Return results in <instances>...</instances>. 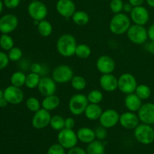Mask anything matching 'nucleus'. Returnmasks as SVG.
<instances>
[{
	"label": "nucleus",
	"mask_w": 154,
	"mask_h": 154,
	"mask_svg": "<svg viewBox=\"0 0 154 154\" xmlns=\"http://www.w3.org/2000/svg\"><path fill=\"white\" fill-rule=\"evenodd\" d=\"M147 35H148V38L150 41L154 42V23L151 24L147 29Z\"/></svg>",
	"instance_id": "obj_46"
},
{
	"label": "nucleus",
	"mask_w": 154,
	"mask_h": 154,
	"mask_svg": "<svg viewBox=\"0 0 154 154\" xmlns=\"http://www.w3.org/2000/svg\"><path fill=\"white\" fill-rule=\"evenodd\" d=\"M27 11L30 17L34 21L45 20L48 14V7L46 5L39 0L31 2L27 8Z\"/></svg>",
	"instance_id": "obj_9"
},
{
	"label": "nucleus",
	"mask_w": 154,
	"mask_h": 154,
	"mask_svg": "<svg viewBox=\"0 0 154 154\" xmlns=\"http://www.w3.org/2000/svg\"><path fill=\"white\" fill-rule=\"evenodd\" d=\"M137 87V80L132 74L123 73L118 78V90L123 94L128 95L135 93Z\"/></svg>",
	"instance_id": "obj_8"
},
{
	"label": "nucleus",
	"mask_w": 154,
	"mask_h": 154,
	"mask_svg": "<svg viewBox=\"0 0 154 154\" xmlns=\"http://www.w3.org/2000/svg\"><path fill=\"white\" fill-rule=\"evenodd\" d=\"M0 47L2 50L8 51L14 47V42L8 34H2L0 36Z\"/></svg>",
	"instance_id": "obj_32"
},
{
	"label": "nucleus",
	"mask_w": 154,
	"mask_h": 154,
	"mask_svg": "<svg viewBox=\"0 0 154 154\" xmlns=\"http://www.w3.org/2000/svg\"><path fill=\"white\" fill-rule=\"evenodd\" d=\"M41 78H42L41 75L33 73V72H30L29 74L26 75L25 86L30 90H34V89L38 88Z\"/></svg>",
	"instance_id": "obj_29"
},
{
	"label": "nucleus",
	"mask_w": 154,
	"mask_h": 154,
	"mask_svg": "<svg viewBox=\"0 0 154 154\" xmlns=\"http://www.w3.org/2000/svg\"><path fill=\"white\" fill-rule=\"evenodd\" d=\"M78 141L84 144H90L96 140V134L94 129L90 127H81L77 132Z\"/></svg>",
	"instance_id": "obj_22"
},
{
	"label": "nucleus",
	"mask_w": 154,
	"mask_h": 154,
	"mask_svg": "<svg viewBox=\"0 0 154 154\" xmlns=\"http://www.w3.org/2000/svg\"><path fill=\"white\" fill-rule=\"evenodd\" d=\"M26 106L27 109L29 111L35 113L42 108H41L42 107V103L38 100V99L32 96V97L27 99L26 102Z\"/></svg>",
	"instance_id": "obj_36"
},
{
	"label": "nucleus",
	"mask_w": 154,
	"mask_h": 154,
	"mask_svg": "<svg viewBox=\"0 0 154 154\" xmlns=\"http://www.w3.org/2000/svg\"><path fill=\"white\" fill-rule=\"evenodd\" d=\"M26 75L23 71H17L14 72L11 76V85L17 87H22L25 85Z\"/></svg>",
	"instance_id": "obj_28"
},
{
	"label": "nucleus",
	"mask_w": 154,
	"mask_h": 154,
	"mask_svg": "<svg viewBox=\"0 0 154 154\" xmlns=\"http://www.w3.org/2000/svg\"><path fill=\"white\" fill-rule=\"evenodd\" d=\"M140 120L138 114L132 111H126L120 115V124L126 129H135L139 125Z\"/></svg>",
	"instance_id": "obj_18"
},
{
	"label": "nucleus",
	"mask_w": 154,
	"mask_h": 154,
	"mask_svg": "<svg viewBox=\"0 0 154 154\" xmlns=\"http://www.w3.org/2000/svg\"><path fill=\"white\" fill-rule=\"evenodd\" d=\"M8 104L9 103L8 102V101L6 100L4 97H3L2 99H0V108H5V107H7V105H8Z\"/></svg>",
	"instance_id": "obj_50"
},
{
	"label": "nucleus",
	"mask_w": 154,
	"mask_h": 154,
	"mask_svg": "<svg viewBox=\"0 0 154 154\" xmlns=\"http://www.w3.org/2000/svg\"><path fill=\"white\" fill-rule=\"evenodd\" d=\"M56 9L60 15L65 18H72L76 11V6L72 0H58L56 4Z\"/></svg>",
	"instance_id": "obj_19"
},
{
	"label": "nucleus",
	"mask_w": 154,
	"mask_h": 154,
	"mask_svg": "<svg viewBox=\"0 0 154 154\" xmlns=\"http://www.w3.org/2000/svg\"><path fill=\"white\" fill-rule=\"evenodd\" d=\"M91 53V48H90L89 45H86V44H80L77 46L76 51H75V56H77L78 58L82 59V60H86L90 57Z\"/></svg>",
	"instance_id": "obj_30"
},
{
	"label": "nucleus",
	"mask_w": 154,
	"mask_h": 154,
	"mask_svg": "<svg viewBox=\"0 0 154 154\" xmlns=\"http://www.w3.org/2000/svg\"><path fill=\"white\" fill-rule=\"evenodd\" d=\"M87 154H105V147L102 141L94 140L88 144L87 147Z\"/></svg>",
	"instance_id": "obj_25"
},
{
	"label": "nucleus",
	"mask_w": 154,
	"mask_h": 154,
	"mask_svg": "<svg viewBox=\"0 0 154 154\" xmlns=\"http://www.w3.org/2000/svg\"><path fill=\"white\" fill-rule=\"evenodd\" d=\"M29 69L31 71V72L38 74V75H41L42 77L45 76L46 73L48 72L47 68L44 65L38 63H34L32 64H31Z\"/></svg>",
	"instance_id": "obj_38"
},
{
	"label": "nucleus",
	"mask_w": 154,
	"mask_h": 154,
	"mask_svg": "<svg viewBox=\"0 0 154 154\" xmlns=\"http://www.w3.org/2000/svg\"><path fill=\"white\" fill-rule=\"evenodd\" d=\"M4 98L11 105H19L24 99V93L21 87L10 85L4 90Z\"/></svg>",
	"instance_id": "obj_11"
},
{
	"label": "nucleus",
	"mask_w": 154,
	"mask_h": 154,
	"mask_svg": "<svg viewBox=\"0 0 154 154\" xmlns=\"http://www.w3.org/2000/svg\"><path fill=\"white\" fill-rule=\"evenodd\" d=\"M37 30L38 34L42 37H49L53 32V26L51 22L46 20H43L39 21L38 24L37 25Z\"/></svg>",
	"instance_id": "obj_26"
},
{
	"label": "nucleus",
	"mask_w": 154,
	"mask_h": 154,
	"mask_svg": "<svg viewBox=\"0 0 154 154\" xmlns=\"http://www.w3.org/2000/svg\"><path fill=\"white\" fill-rule=\"evenodd\" d=\"M51 116L50 111L41 108L34 113L32 118V125L36 129H43L48 126H50Z\"/></svg>",
	"instance_id": "obj_10"
},
{
	"label": "nucleus",
	"mask_w": 154,
	"mask_h": 154,
	"mask_svg": "<svg viewBox=\"0 0 154 154\" xmlns=\"http://www.w3.org/2000/svg\"><path fill=\"white\" fill-rule=\"evenodd\" d=\"M67 154H87V151L81 147H75L69 149Z\"/></svg>",
	"instance_id": "obj_44"
},
{
	"label": "nucleus",
	"mask_w": 154,
	"mask_h": 154,
	"mask_svg": "<svg viewBox=\"0 0 154 154\" xmlns=\"http://www.w3.org/2000/svg\"><path fill=\"white\" fill-rule=\"evenodd\" d=\"M21 0H3L4 5L9 9H14L20 5Z\"/></svg>",
	"instance_id": "obj_43"
},
{
	"label": "nucleus",
	"mask_w": 154,
	"mask_h": 154,
	"mask_svg": "<svg viewBox=\"0 0 154 154\" xmlns=\"http://www.w3.org/2000/svg\"><path fill=\"white\" fill-rule=\"evenodd\" d=\"M4 97V90H0V99Z\"/></svg>",
	"instance_id": "obj_53"
},
{
	"label": "nucleus",
	"mask_w": 154,
	"mask_h": 154,
	"mask_svg": "<svg viewBox=\"0 0 154 154\" xmlns=\"http://www.w3.org/2000/svg\"><path fill=\"white\" fill-rule=\"evenodd\" d=\"M99 84L104 91L111 93L118 89V78L112 73L102 75L99 79Z\"/></svg>",
	"instance_id": "obj_20"
},
{
	"label": "nucleus",
	"mask_w": 154,
	"mask_h": 154,
	"mask_svg": "<svg viewBox=\"0 0 154 154\" xmlns=\"http://www.w3.org/2000/svg\"><path fill=\"white\" fill-rule=\"evenodd\" d=\"M123 5L124 3L123 0H111L110 2V9L114 14L121 13L123 11Z\"/></svg>",
	"instance_id": "obj_39"
},
{
	"label": "nucleus",
	"mask_w": 154,
	"mask_h": 154,
	"mask_svg": "<svg viewBox=\"0 0 154 154\" xmlns=\"http://www.w3.org/2000/svg\"><path fill=\"white\" fill-rule=\"evenodd\" d=\"M8 58L10 60V61H20L23 57V51L20 48H17V47H14L10 51H8Z\"/></svg>",
	"instance_id": "obj_37"
},
{
	"label": "nucleus",
	"mask_w": 154,
	"mask_h": 154,
	"mask_svg": "<svg viewBox=\"0 0 154 154\" xmlns=\"http://www.w3.org/2000/svg\"><path fill=\"white\" fill-rule=\"evenodd\" d=\"M89 101L87 96L82 93H77L73 95L69 101V110L72 114L75 116H80L84 114Z\"/></svg>",
	"instance_id": "obj_3"
},
{
	"label": "nucleus",
	"mask_w": 154,
	"mask_h": 154,
	"mask_svg": "<svg viewBox=\"0 0 154 154\" xmlns=\"http://www.w3.org/2000/svg\"><path fill=\"white\" fill-rule=\"evenodd\" d=\"M32 2H34V1H38V0H31Z\"/></svg>",
	"instance_id": "obj_54"
},
{
	"label": "nucleus",
	"mask_w": 154,
	"mask_h": 154,
	"mask_svg": "<svg viewBox=\"0 0 154 154\" xmlns=\"http://www.w3.org/2000/svg\"><path fill=\"white\" fill-rule=\"evenodd\" d=\"M18 18L13 14H7L0 18V32L2 34H10L18 26Z\"/></svg>",
	"instance_id": "obj_13"
},
{
	"label": "nucleus",
	"mask_w": 154,
	"mask_h": 154,
	"mask_svg": "<svg viewBox=\"0 0 154 154\" xmlns=\"http://www.w3.org/2000/svg\"><path fill=\"white\" fill-rule=\"evenodd\" d=\"M133 8H134L133 6H132L129 2L124 3V5H123V11L124 12L125 14H128V13L130 14L131 11H132V9H133Z\"/></svg>",
	"instance_id": "obj_47"
},
{
	"label": "nucleus",
	"mask_w": 154,
	"mask_h": 154,
	"mask_svg": "<svg viewBox=\"0 0 154 154\" xmlns=\"http://www.w3.org/2000/svg\"><path fill=\"white\" fill-rule=\"evenodd\" d=\"M3 7H4V3L2 2V0H0V14L2 12L3 10Z\"/></svg>",
	"instance_id": "obj_52"
},
{
	"label": "nucleus",
	"mask_w": 154,
	"mask_h": 154,
	"mask_svg": "<svg viewBox=\"0 0 154 154\" xmlns=\"http://www.w3.org/2000/svg\"><path fill=\"white\" fill-rule=\"evenodd\" d=\"M131 19L125 13L116 14L111 18L109 23L110 31L114 35H120L127 32L131 26Z\"/></svg>",
	"instance_id": "obj_2"
},
{
	"label": "nucleus",
	"mask_w": 154,
	"mask_h": 154,
	"mask_svg": "<svg viewBox=\"0 0 154 154\" xmlns=\"http://www.w3.org/2000/svg\"><path fill=\"white\" fill-rule=\"evenodd\" d=\"M99 124L106 129L114 127L120 121V114L114 109H107L103 111L99 120Z\"/></svg>",
	"instance_id": "obj_12"
},
{
	"label": "nucleus",
	"mask_w": 154,
	"mask_h": 154,
	"mask_svg": "<svg viewBox=\"0 0 154 154\" xmlns=\"http://www.w3.org/2000/svg\"><path fill=\"white\" fill-rule=\"evenodd\" d=\"M135 93L141 100H146L151 96V90L147 85L140 84V85H138V87L135 89Z\"/></svg>",
	"instance_id": "obj_33"
},
{
	"label": "nucleus",
	"mask_w": 154,
	"mask_h": 154,
	"mask_svg": "<svg viewBox=\"0 0 154 154\" xmlns=\"http://www.w3.org/2000/svg\"><path fill=\"white\" fill-rule=\"evenodd\" d=\"M96 69L102 75L111 74L116 68L114 59L108 55H102L98 58L96 61Z\"/></svg>",
	"instance_id": "obj_14"
},
{
	"label": "nucleus",
	"mask_w": 154,
	"mask_h": 154,
	"mask_svg": "<svg viewBox=\"0 0 154 154\" xmlns=\"http://www.w3.org/2000/svg\"><path fill=\"white\" fill-rule=\"evenodd\" d=\"M74 23L78 26H85L90 22V16L84 11H76L72 17Z\"/></svg>",
	"instance_id": "obj_27"
},
{
	"label": "nucleus",
	"mask_w": 154,
	"mask_h": 154,
	"mask_svg": "<svg viewBox=\"0 0 154 154\" xmlns=\"http://www.w3.org/2000/svg\"><path fill=\"white\" fill-rule=\"evenodd\" d=\"M57 141L59 144L63 146L65 149L69 150L77 146L78 141L77 132H75L73 129L64 128L62 130L59 131L57 135Z\"/></svg>",
	"instance_id": "obj_7"
},
{
	"label": "nucleus",
	"mask_w": 154,
	"mask_h": 154,
	"mask_svg": "<svg viewBox=\"0 0 154 154\" xmlns=\"http://www.w3.org/2000/svg\"><path fill=\"white\" fill-rule=\"evenodd\" d=\"M9 62L10 60L8 54L3 51H0V70L7 67L9 64Z\"/></svg>",
	"instance_id": "obj_42"
},
{
	"label": "nucleus",
	"mask_w": 154,
	"mask_h": 154,
	"mask_svg": "<svg viewBox=\"0 0 154 154\" xmlns=\"http://www.w3.org/2000/svg\"><path fill=\"white\" fill-rule=\"evenodd\" d=\"M147 49L150 54H153L154 55V42L153 41H151V42H150V43L147 45Z\"/></svg>",
	"instance_id": "obj_49"
},
{
	"label": "nucleus",
	"mask_w": 154,
	"mask_h": 154,
	"mask_svg": "<svg viewBox=\"0 0 154 154\" xmlns=\"http://www.w3.org/2000/svg\"><path fill=\"white\" fill-rule=\"evenodd\" d=\"M144 0H129V2L132 5L133 7L141 6L144 3Z\"/></svg>",
	"instance_id": "obj_48"
},
{
	"label": "nucleus",
	"mask_w": 154,
	"mask_h": 154,
	"mask_svg": "<svg viewBox=\"0 0 154 154\" xmlns=\"http://www.w3.org/2000/svg\"><path fill=\"white\" fill-rule=\"evenodd\" d=\"M138 116L142 123L148 125L154 124V104L147 102L142 104L138 111Z\"/></svg>",
	"instance_id": "obj_17"
},
{
	"label": "nucleus",
	"mask_w": 154,
	"mask_h": 154,
	"mask_svg": "<svg viewBox=\"0 0 154 154\" xmlns=\"http://www.w3.org/2000/svg\"><path fill=\"white\" fill-rule=\"evenodd\" d=\"M71 82L72 88L77 91H81L84 90L87 87V81L84 77L81 75H74Z\"/></svg>",
	"instance_id": "obj_31"
},
{
	"label": "nucleus",
	"mask_w": 154,
	"mask_h": 154,
	"mask_svg": "<svg viewBox=\"0 0 154 154\" xmlns=\"http://www.w3.org/2000/svg\"><path fill=\"white\" fill-rule=\"evenodd\" d=\"M95 134H96V138L98 140L100 141H103L107 138L108 135V132H107V129L102 126H99L94 129Z\"/></svg>",
	"instance_id": "obj_41"
},
{
	"label": "nucleus",
	"mask_w": 154,
	"mask_h": 154,
	"mask_svg": "<svg viewBox=\"0 0 154 154\" xmlns=\"http://www.w3.org/2000/svg\"><path fill=\"white\" fill-rule=\"evenodd\" d=\"M127 37L132 43L135 45H142L148 38L147 29L144 26L132 24L128 29Z\"/></svg>",
	"instance_id": "obj_5"
},
{
	"label": "nucleus",
	"mask_w": 154,
	"mask_h": 154,
	"mask_svg": "<svg viewBox=\"0 0 154 154\" xmlns=\"http://www.w3.org/2000/svg\"><path fill=\"white\" fill-rule=\"evenodd\" d=\"M150 14L147 9L144 6L134 7L130 13V19L134 24L144 26L149 20Z\"/></svg>",
	"instance_id": "obj_15"
},
{
	"label": "nucleus",
	"mask_w": 154,
	"mask_h": 154,
	"mask_svg": "<svg viewBox=\"0 0 154 154\" xmlns=\"http://www.w3.org/2000/svg\"><path fill=\"white\" fill-rule=\"evenodd\" d=\"M75 126V121L72 117L65 118V128L69 129H73Z\"/></svg>",
	"instance_id": "obj_45"
},
{
	"label": "nucleus",
	"mask_w": 154,
	"mask_h": 154,
	"mask_svg": "<svg viewBox=\"0 0 154 154\" xmlns=\"http://www.w3.org/2000/svg\"><path fill=\"white\" fill-rule=\"evenodd\" d=\"M89 103L99 104L103 100V93L99 90H93L87 96Z\"/></svg>",
	"instance_id": "obj_35"
},
{
	"label": "nucleus",
	"mask_w": 154,
	"mask_h": 154,
	"mask_svg": "<svg viewBox=\"0 0 154 154\" xmlns=\"http://www.w3.org/2000/svg\"><path fill=\"white\" fill-rule=\"evenodd\" d=\"M135 139L142 144H150L154 141V129L151 125L141 123L134 129Z\"/></svg>",
	"instance_id": "obj_4"
},
{
	"label": "nucleus",
	"mask_w": 154,
	"mask_h": 154,
	"mask_svg": "<svg viewBox=\"0 0 154 154\" xmlns=\"http://www.w3.org/2000/svg\"><path fill=\"white\" fill-rule=\"evenodd\" d=\"M102 112L103 111L99 104L89 103L84 111V115L89 120L96 121V120H99Z\"/></svg>",
	"instance_id": "obj_23"
},
{
	"label": "nucleus",
	"mask_w": 154,
	"mask_h": 154,
	"mask_svg": "<svg viewBox=\"0 0 154 154\" xmlns=\"http://www.w3.org/2000/svg\"><path fill=\"white\" fill-rule=\"evenodd\" d=\"M60 104V99L55 94L45 96L42 102V108L48 111H52L57 109Z\"/></svg>",
	"instance_id": "obj_24"
},
{
	"label": "nucleus",
	"mask_w": 154,
	"mask_h": 154,
	"mask_svg": "<svg viewBox=\"0 0 154 154\" xmlns=\"http://www.w3.org/2000/svg\"><path fill=\"white\" fill-rule=\"evenodd\" d=\"M124 105L126 109L132 112H138L142 105V100L135 93L126 95L124 99Z\"/></svg>",
	"instance_id": "obj_21"
},
{
	"label": "nucleus",
	"mask_w": 154,
	"mask_h": 154,
	"mask_svg": "<svg viewBox=\"0 0 154 154\" xmlns=\"http://www.w3.org/2000/svg\"><path fill=\"white\" fill-rule=\"evenodd\" d=\"M57 83L52 78L47 76L42 77L38 86V90L43 96H48L55 94L57 92Z\"/></svg>",
	"instance_id": "obj_16"
},
{
	"label": "nucleus",
	"mask_w": 154,
	"mask_h": 154,
	"mask_svg": "<svg viewBox=\"0 0 154 154\" xmlns=\"http://www.w3.org/2000/svg\"><path fill=\"white\" fill-rule=\"evenodd\" d=\"M147 1V5H148L150 7L154 8V0H146Z\"/></svg>",
	"instance_id": "obj_51"
},
{
	"label": "nucleus",
	"mask_w": 154,
	"mask_h": 154,
	"mask_svg": "<svg viewBox=\"0 0 154 154\" xmlns=\"http://www.w3.org/2000/svg\"><path fill=\"white\" fill-rule=\"evenodd\" d=\"M77 46L76 39L71 34L62 35L56 45L57 52L63 57H71L75 55Z\"/></svg>",
	"instance_id": "obj_1"
},
{
	"label": "nucleus",
	"mask_w": 154,
	"mask_h": 154,
	"mask_svg": "<svg viewBox=\"0 0 154 154\" xmlns=\"http://www.w3.org/2000/svg\"><path fill=\"white\" fill-rule=\"evenodd\" d=\"M51 78L57 84H64L72 81L74 72L72 68L68 65L62 64L57 66L52 72Z\"/></svg>",
	"instance_id": "obj_6"
},
{
	"label": "nucleus",
	"mask_w": 154,
	"mask_h": 154,
	"mask_svg": "<svg viewBox=\"0 0 154 154\" xmlns=\"http://www.w3.org/2000/svg\"><path fill=\"white\" fill-rule=\"evenodd\" d=\"M50 126L54 130L60 131L65 128V118L60 115L52 116L50 123Z\"/></svg>",
	"instance_id": "obj_34"
},
{
	"label": "nucleus",
	"mask_w": 154,
	"mask_h": 154,
	"mask_svg": "<svg viewBox=\"0 0 154 154\" xmlns=\"http://www.w3.org/2000/svg\"><path fill=\"white\" fill-rule=\"evenodd\" d=\"M66 149L60 145L59 143L54 144L48 148L47 154H66Z\"/></svg>",
	"instance_id": "obj_40"
}]
</instances>
